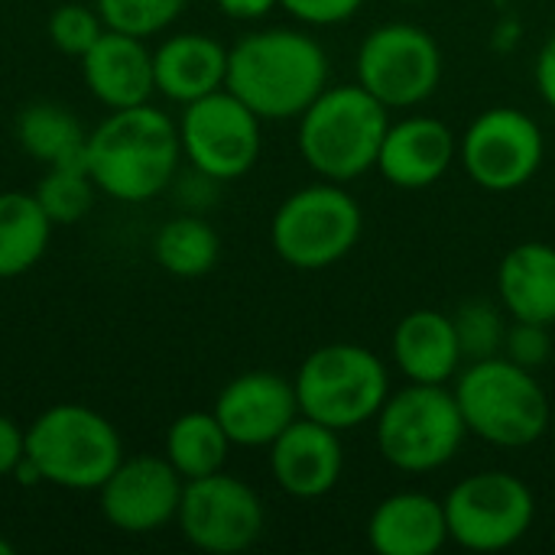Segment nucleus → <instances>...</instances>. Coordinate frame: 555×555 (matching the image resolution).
Instances as JSON below:
<instances>
[{
  "instance_id": "13",
  "label": "nucleus",
  "mask_w": 555,
  "mask_h": 555,
  "mask_svg": "<svg viewBox=\"0 0 555 555\" xmlns=\"http://www.w3.org/2000/svg\"><path fill=\"white\" fill-rule=\"evenodd\" d=\"M176 524L189 546L208 555H234L250 550L267 527L260 494L228 472L185 481Z\"/></svg>"
},
{
  "instance_id": "20",
  "label": "nucleus",
  "mask_w": 555,
  "mask_h": 555,
  "mask_svg": "<svg viewBox=\"0 0 555 555\" xmlns=\"http://www.w3.org/2000/svg\"><path fill=\"white\" fill-rule=\"evenodd\" d=\"M393 364L413 384H452L465 364L455 322L439 309L406 312L390 338Z\"/></svg>"
},
{
  "instance_id": "7",
  "label": "nucleus",
  "mask_w": 555,
  "mask_h": 555,
  "mask_svg": "<svg viewBox=\"0 0 555 555\" xmlns=\"http://www.w3.org/2000/svg\"><path fill=\"white\" fill-rule=\"evenodd\" d=\"M293 387L302 416L328 429L351 433L374 423L384 400L390 397V374L371 348L354 341H332L315 348L299 364Z\"/></svg>"
},
{
  "instance_id": "34",
  "label": "nucleus",
  "mask_w": 555,
  "mask_h": 555,
  "mask_svg": "<svg viewBox=\"0 0 555 555\" xmlns=\"http://www.w3.org/2000/svg\"><path fill=\"white\" fill-rule=\"evenodd\" d=\"M533 78H537V88H540L543 101L555 111V33L540 46V52H537Z\"/></svg>"
},
{
  "instance_id": "37",
  "label": "nucleus",
  "mask_w": 555,
  "mask_h": 555,
  "mask_svg": "<svg viewBox=\"0 0 555 555\" xmlns=\"http://www.w3.org/2000/svg\"><path fill=\"white\" fill-rule=\"evenodd\" d=\"M397 3H423V0H397Z\"/></svg>"
},
{
  "instance_id": "18",
  "label": "nucleus",
  "mask_w": 555,
  "mask_h": 555,
  "mask_svg": "<svg viewBox=\"0 0 555 555\" xmlns=\"http://www.w3.org/2000/svg\"><path fill=\"white\" fill-rule=\"evenodd\" d=\"M78 62H81L85 88L107 111L146 104L156 94L153 49L140 36L104 29Z\"/></svg>"
},
{
  "instance_id": "35",
  "label": "nucleus",
  "mask_w": 555,
  "mask_h": 555,
  "mask_svg": "<svg viewBox=\"0 0 555 555\" xmlns=\"http://www.w3.org/2000/svg\"><path fill=\"white\" fill-rule=\"evenodd\" d=\"M218 3V10L224 13V16H231V20H244V23H250V20H263L270 10H276L280 7V0H215Z\"/></svg>"
},
{
  "instance_id": "6",
  "label": "nucleus",
  "mask_w": 555,
  "mask_h": 555,
  "mask_svg": "<svg viewBox=\"0 0 555 555\" xmlns=\"http://www.w3.org/2000/svg\"><path fill=\"white\" fill-rule=\"evenodd\" d=\"M374 436L387 465L406 475H429L459 455L468 426L449 384L406 380V387L390 390L374 416Z\"/></svg>"
},
{
  "instance_id": "30",
  "label": "nucleus",
  "mask_w": 555,
  "mask_h": 555,
  "mask_svg": "<svg viewBox=\"0 0 555 555\" xmlns=\"http://www.w3.org/2000/svg\"><path fill=\"white\" fill-rule=\"evenodd\" d=\"M104 29L107 26H104L98 7H88V3H62V7L52 10V16L46 23V33L52 39V46L62 55H72V59H81L98 42V36Z\"/></svg>"
},
{
  "instance_id": "32",
  "label": "nucleus",
  "mask_w": 555,
  "mask_h": 555,
  "mask_svg": "<svg viewBox=\"0 0 555 555\" xmlns=\"http://www.w3.org/2000/svg\"><path fill=\"white\" fill-rule=\"evenodd\" d=\"M280 7L306 26H338L348 23L364 0H280Z\"/></svg>"
},
{
  "instance_id": "17",
  "label": "nucleus",
  "mask_w": 555,
  "mask_h": 555,
  "mask_svg": "<svg viewBox=\"0 0 555 555\" xmlns=\"http://www.w3.org/2000/svg\"><path fill=\"white\" fill-rule=\"evenodd\" d=\"M455 159L459 137L452 133V127L439 117L413 114L397 124L390 120L380 143L377 172L403 192H420L436 185Z\"/></svg>"
},
{
  "instance_id": "12",
  "label": "nucleus",
  "mask_w": 555,
  "mask_h": 555,
  "mask_svg": "<svg viewBox=\"0 0 555 555\" xmlns=\"http://www.w3.org/2000/svg\"><path fill=\"white\" fill-rule=\"evenodd\" d=\"M546 159L540 124L520 107H488L459 137V163L465 176L494 195L524 189Z\"/></svg>"
},
{
  "instance_id": "14",
  "label": "nucleus",
  "mask_w": 555,
  "mask_h": 555,
  "mask_svg": "<svg viewBox=\"0 0 555 555\" xmlns=\"http://www.w3.org/2000/svg\"><path fill=\"white\" fill-rule=\"evenodd\" d=\"M185 478L169 465L166 455L120 459L111 478L98 488L104 520L130 537L156 533L176 520Z\"/></svg>"
},
{
  "instance_id": "11",
  "label": "nucleus",
  "mask_w": 555,
  "mask_h": 555,
  "mask_svg": "<svg viewBox=\"0 0 555 555\" xmlns=\"http://www.w3.org/2000/svg\"><path fill=\"white\" fill-rule=\"evenodd\" d=\"M263 120L228 88L185 104L179 117L182 156L211 182L244 179L263 150Z\"/></svg>"
},
{
  "instance_id": "1",
  "label": "nucleus",
  "mask_w": 555,
  "mask_h": 555,
  "mask_svg": "<svg viewBox=\"0 0 555 555\" xmlns=\"http://www.w3.org/2000/svg\"><path fill=\"white\" fill-rule=\"evenodd\" d=\"M179 159V124L150 101L111 111L85 143V166L98 192L127 205H143L166 192Z\"/></svg>"
},
{
  "instance_id": "26",
  "label": "nucleus",
  "mask_w": 555,
  "mask_h": 555,
  "mask_svg": "<svg viewBox=\"0 0 555 555\" xmlns=\"http://www.w3.org/2000/svg\"><path fill=\"white\" fill-rule=\"evenodd\" d=\"M153 257L169 276L198 280L215 270V263L221 257V237L205 218L179 215V218H169L156 231Z\"/></svg>"
},
{
  "instance_id": "3",
  "label": "nucleus",
  "mask_w": 555,
  "mask_h": 555,
  "mask_svg": "<svg viewBox=\"0 0 555 555\" xmlns=\"http://www.w3.org/2000/svg\"><path fill=\"white\" fill-rule=\"evenodd\" d=\"M390 127V111L354 85H328L299 114V156L328 182H354L377 169L380 143Z\"/></svg>"
},
{
  "instance_id": "5",
  "label": "nucleus",
  "mask_w": 555,
  "mask_h": 555,
  "mask_svg": "<svg viewBox=\"0 0 555 555\" xmlns=\"http://www.w3.org/2000/svg\"><path fill=\"white\" fill-rule=\"evenodd\" d=\"M26 462L42 485L62 491H98L124 459L120 436L107 416L81 403H55L39 413L23 439Z\"/></svg>"
},
{
  "instance_id": "36",
  "label": "nucleus",
  "mask_w": 555,
  "mask_h": 555,
  "mask_svg": "<svg viewBox=\"0 0 555 555\" xmlns=\"http://www.w3.org/2000/svg\"><path fill=\"white\" fill-rule=\"evenodd\" d=\"M16 550H13V543H7L3 537H0V555H13Z\"/></svg>"
},
{
  "instance_id": "21",
  "label": "nucleus",
  "mask_w": 555,
  "mask_h": 555,
  "mask_svg": "<svg viewBox=\"0 0 555 555\" xmlns=\"http://www.w3.org/2000/svg\"><path fill=\"white\" fill-rule=\"evenodd\" d=\"M156 91L176 104H192L228 81V46L205 33H176L153 49Z\"/></svg>"
},
{
  "instance_id": "25",
  "label": "nucleus",
  "mask_w": 555,
  "mask_h": 555,
  "mask_svg": "<svg viewBox=\"0 0 555 555\" xmlns=\"http://www.w3.org/2000/svg\"><path fill=\"white\" fill-rule=\"evenodd\" d=\"M163 452H166L169 465L185 481H195V478L224 472L231 439L221 429L215 413L192 410V413H182L179 420H172V426L166 429V449Z\"/></svg>"
},
{
  "instance_id": "27",
  "label": "nucleus",
  "mask_w": 555,
  "mask_h": 555,
  "mask_svg": "<svg viewBox=\"0 0 555 555\" xmlns=\"http://www.w3.org/2000/svg\"><path fill=\"white\" fill-rule=\"evenodd\" d=\"M36 202L42 205V211L49 215L52 224H75L81 221L98 195V185L81 163H62V166H46L42 179L33 189Z\"/></svg>"
},
{
  "instance_id": "4",
  "label": "nucleus",
  "mask_w": 555,
  "mask_h": 555,
  "mask_svg": "<svg viewBox=\"0 0 555 555\" xmlns=\"http://www.w3.org/2000/svg\"><path fill=\"white\" fill-rule=\"evenodd\" d=\"M468 436H478L498 449H530L553 423V403L537 371L498 354L472 361L459 371L452 387Z\"/></svg>"
},
{
  "instance_id": "23",
  "label": "nucleus",
  "mask_w": 555,
  "mask_h": 555,
  "mask_svg": "<svg viewBox=\"0 0 555 555\" xmlns=\"http://www.w3.org/2000/svg\"><path fill=\"white\" fill-rule=\"evenodd\" d=\"M16 143L26 156H33L42 166H62V163H81L88 133L81 120L59 101H33L20 107L13 120Z\"/></svg>"
},
{
  "instance_id": "15",
  "label": "nucleus",
  "mask_w": 555,
  "mask_h": 555,
  "mask_svg": "<svg viewBox=\"0 0 555 555\" xmlns=\"http://www.w3.org/2000/svg\"><path fill=\"white\" fill-rule=\"evenodd\" d=\"M211 413L231 446L241 449H270V442L302 416L293 380L273 371H247L228 380Z\"/></svg>"
},
{
  "instance_id": "16",
  "label": "nucleus",
  "mask_w": 555,
  "mask_h": 555,
  "mask_svg": "<svg viewBox=\"0 0 555 555\" xmlns=\"http://www.w3.org/2000/svg\"><path fill=\"white\" fill-rule=\"evenodd\" d=\"M270 475L276 488L296 501H319L332 494L345 475L341 433L299 416L270 442Z\"/></svg>"
},
{
  "instance_id": "31",
  "label": "nucleus",
  "mask_w": 555,
  "mask_h": 555,
  "mask_svg": "<svg viewBox=\"0 0 555 555\" xmlns=\"http://www.w3.org/2000/svg\"><path fill=\"white\" fill-rule=\"evenodd\" d=\"M504 358H511L514 364L527 367V371H537L550 361L553 354V335H550V325H540V322H517L507 325V335H504Z\"/></svg>"
},
{
  "instance_id": "29",
  "label": "nucleus",
  "mask_w": 555,
  "mask_h": 555,
  "mask_svg": "<svg viewBox=\"0 0 555 555\" xmlns=\"http://www.w3.org/2000/svg\"><path fill=\"white\" fill-rule=\"evenodd\" d=\"M452 322H455V335H459V348H462L465 364L488 361V358H498L504 351L507 325H504V315L498 306L481 302V299L465 302L452 312Z\"/></svg>"
},
{
  "instance_id": "24",
  "label": "nucleus",
  "mask_w": 555,
  "mask_h": 555,
  "mask_svg": "<svg viewBox=\"0 0 555 555\" xmlns=\"http://www.w3.org/2000/svg\"><path fill=\"white\" fill-rule=\"evenodd\" d=\"M52 228L33 192H0V280L29 273L49 250Z\"/></svg>"
},
{
  "instance_id": "22",
  "label": "nucleus",
  "mask_w": 555,
  "mask_h": 555,
  "mask_svg": "<svg viewBox=\"0 0 555 555\" xmlns=\"http://www.w3.org/2000/svg\"><path fill=\"white\" fill-rule=\"evenodd\" d=\"M498 296L511 319L555 325V247L524 241L511 247L498 267Z\"/></svg>"
},
{
  "instance_id": "10",
  "label": "nucleus",
  "mask_w": 555,
  "mask_h": 555,
  "mask_svg": "<svg viewBox=\"0 0 555 555\" xmlns=\"http://www.w3.org/2000/svg\"><path fill=\"white\" fill-rule=\"evenodd\" d=\"M449 540L468 553H504L517 546L537 520L530 485L511 472H478L446 494Z\"/></svg>"
},
{
  "instance_id": "9",
  "label": "nucleus",
  "mask_w": 555,
  "mask_h": 555,
  "mask_svg": "<svg viewBox=\"0 0 555 555\" xmlns=\"http://www.w3.org/2000/svg\"><path fill=\"white\" fill-rule=\"evenodd\" d=\"M354 75L387 111H410L439 91L442 49L436 36L416 23H384L361 39Z\"/></svg>"
},
{
  "instance_id": "2",
  "label": "nucleus",
  "mask_w": 555,
  "mask_h": 555,
  "mask_svg": "<svg viewBox=\"0 0 555 555\" xmlns=\"http://www.w3.org/2000/svg\"><path fill=\"white\" fill-rule=\"evenodd\" d=\"M224 88L260 120H299L328 88V55L302 29H257L228 49Z\"/></svg>"
},
{
  "instance_id": "8",
  "label": "nucleus",
  "mask_w": 555,
  "mask_h": 555,
  "mask_svg": "<svg viewBox=\"0 0 555 555\" xmlns=\"http://www.w3.org/2000/svg\"><path fill=\"white\" fill-rule=\"evenodd\" d=\"M364 234V211L341 182H312L280 202L270 218L273 254L293 270L341 263Z\"/></svg>"
},
{
  "instance_id": "19",
  "label": "nucleus",
  "mask_w": 555,
  "mask_h": 555,
  "mask_svg": "<svg viewBox=\"0 0 555 555\" xmlns=\"http://www.w3.org/2000/svg\"><path fill=\"white\" fill-rule=\"evenodd\" d=\"M367 543L377 555H436L446 550V504L423 491L384 498L367 520Z\"/></svg>"
},
{
  "instance_id": "33",
  "label": "nucleus",
  "mask_w": 555,
  "mask_h": 555,
  "mask_svg": "<svg viewBox=\"0 0 555 555\" xmlns=\"http://www.w3.org/2000/svg\"><path fill=\"white\" fill-rule=\"evenodd\" d=\"M23 439L26 433L10 416L0 413V478H10L23 462Z\"/></svg>"
},
{
  "instance_id": "28",
  "label": "nucleus",
  "mask_w": 555,
  "mask_h": 555,
  "mask_svg": "<svg viewBox=\"0 0 555 555\" xmlns=\"http://www.w3.org/2000/svg\"><path fill=\"white\" fill-rule=\"evenodd\" d=\"M94 7L107 29L150 39L169 29L189 7V0H94Z\"/></svg>"
}]
</instances>
